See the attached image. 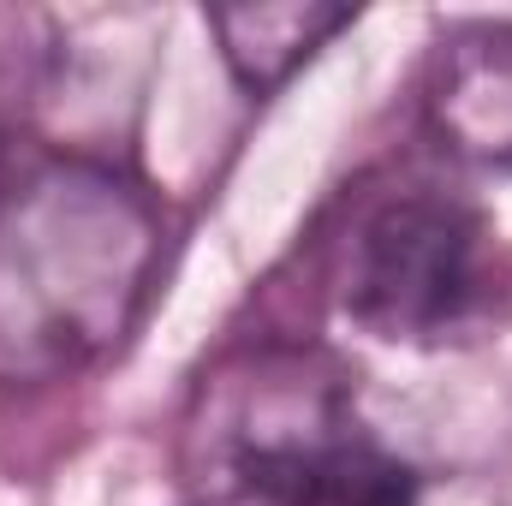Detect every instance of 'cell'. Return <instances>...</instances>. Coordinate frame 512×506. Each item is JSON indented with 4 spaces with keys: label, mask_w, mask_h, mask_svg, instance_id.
Segmentation results:
<instances>
[{
    "label": "cell",
    "mask_w": 512,
    "mask_h": 506,
    "mask_svg": "<svg viewBox=\"0 0 512 506\" xmlns=\"http://www.w3.org/2000/svg\"><path fill=\"white\" fill-rule=\"evenodd\" d=\"M155 191L102 155H0V387L96 370L137 328L161 268Z\"/></svg>",
    "instance_id": "1"
},
{
    "label": "cell",
    "mask_w": 512,
    "mask_h": 506,
    "mask_svg": "<svg viewBox=\"0 0 512 506\" xmlns=\"http://www.w3.org/2000/svg\"><path fill=\"white\" fill-rule=\"evenodd\" d=\"M334 304L387 346H459L507 316L512 268L471 197L411 179L352 209L334 245Z\"/></svg>",
    "instance_id": "2"
},
{
    "label": "cell",
    "mask_w": 512,
    "mask_h": 506,
    "mask_svg": "<svg viewBox=\"0 0 512 506\" xmlns=\"http://www.w3.org/2000/svg\"><path fill=\"white\" fill-rule=\"evenodd\" d=\"M209 506H423V471L358 423L328 358L274 352L209 441Z\"/></svg>",
    "instance_id": "3"
},
{
    "label": "cell",
    "mask_w": 512,
    "mask_h": 506,
    "mask_svg": "<svg viewBox=\"0 0 512 506\" xmlns=\"http://www.w3.org/2000/svg\"><path fill=\"white\" fill-rule=\"evenodd\" d=\"M423 120L447 155L512 173V18H459L441 30L423 78Z\"/></svg>",
    "instance_id": "4"
},
{
    "label": "cell",
    "mask_w": 512,
    "mask_h": 506,
    "mask_svg": "<svg viewBox=\"0 0 512 506\" xmlns=\"http://www.w3.org/2000/svg\"><path fill=\"white\" fill-rule=\"evenodd\" d=\"M352 24L346 6H316V0H268V6H221L209 12V30L221 36V60L245 96L280 90L328 36Z\"/></svg>",
    "instance_id": "5"
},
{
    "label": "cell",
    "mask_w": 512,
    "mask_h": 506,
    "mask_svg": "<svg viewBox=\"0 0 512 506\" xmlns=\"http://www.w3.org/2000/svg\"><path fill=\"white\" fill-rule=\"evenodd\" d=\"M60 72H66L60 24L42 6L0 0V155L18 149L24 126L36 120V108L54 96Z\"/></svg>",
    "instance_id": "6"
}]
</instances>
